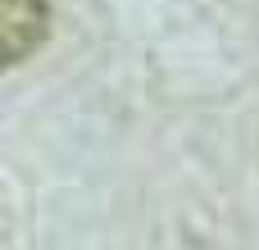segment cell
I'll use <instances>...</instances> for the list:
<instances>
[{
    "mask_svg": "<svg viewBox=\"0 0 259 250\" xmlns=\"http://www.w3.org/2000/svg\"><path fill=\"white\" fill-rule=\"evenodd\" d=\"M50 32V0H0V73L32 59Z\"/></svg>",
    "mask_w": 259,
    "mask_h": 250,
    "instance_id": "cell-1",
    "label": "cell"
}]
</instances>
